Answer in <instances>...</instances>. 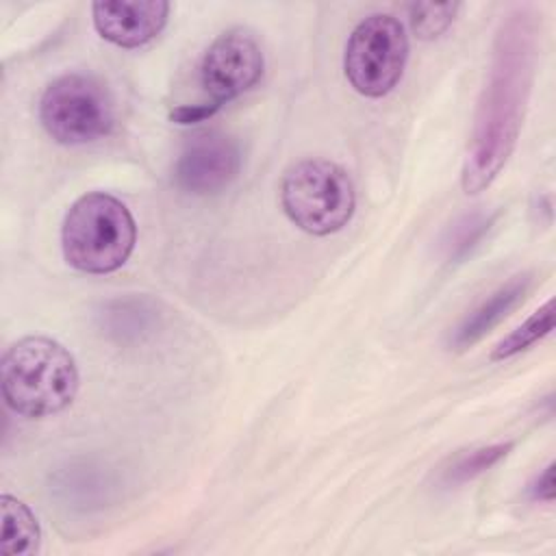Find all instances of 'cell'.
<instances>
[{"label": "cell", "instance_id": "5bb4252c", "mask_svg": "<svg viewBox=\"0 0 556 556\" xmlns=\"http://www.w3.org/2000/svg\"><path fill=\"white\" fill-rule=\"evenodd\" d=\"M552 328H554V300H547L519 328H515L506 339H502L493 348L491 361H504V358H510V356L523 352L526 348H530L532 343H536L539 339L549 334Z\"/></svg>", "mask_w": 556, "mask_h": 556}, {"label": "cell", "instance_id": "277c9868", "mask_svg": "<svg viewBox=\"0 0 556 556\" xmlns=\"http://www.w3.org/2000/svg\"><path fill=\"white\" fill-rule=\"evenodd\" d=\"M280 204L287 217L308 235H332L354 213V187L343 167L326 159H304L291 165L280 182Z\"/></svg>", "mask_w": 556, "mask_h": 556}, {"label": "cell", "instance_id": "e0dca14e", "mask_svg": "<svg viewBox=\"0 0 556 556\" xmlns=\"http://www.w3.org/2000/svg\"><path fill=\"white\" fill-rule=\"evenodd\" d=\"M219 106L213 104V102H204V104H182V106H176L169 117L178 124H191V122H200L204 117H211Z\"/></svg>", "mask_w": 556, "mask_h": 556}, {"label": "cell", "instance_id": "7a4b0ae2", "mask_svg": "<svg viewBox=\"0 0 556 556\" xmlns=\"http://www.w3.org/2000/svg\"><path fill=\"white\" fill-rule=\"evenodd\" d=\"M0 380L7 406L28 419L65 410L78 393L74 356L48 337L15 341L2 356Z\"/></svg>", "mask_w": 556, "mask_h": 556}, {"label": "cell", "instance_id": "ba28073f", "mask_svg": "<svg viewBox=\"0 0 556 556\" xmlns=\"http://www.w3.org/2000/svg\"><path fill=\"white\" fill-rule=\"evenodd\" d=\"M241 169V150L232 137L219 130L193 135L182 148L176 165V185L193 195L224 191Z\"/></svg>", "mask_w": 556, "mask_h": 556}, {"label": "cell", "instance_id": "9c48e42d", "mask_svg": "<svg viewBox=\"0 0 556 556\" xmlns=\"http://www.w3.org/2000/svg\"><path fill=\"white\" fill-rule=\"evenodd\" d=\"M169 4L163 0L93 2L91 15L98 35L119 48H139L165 26Z\"/></svg>", "mask_w": 556, "mask_h": 556}, {"label": "cell", "instance_id": "30bf717a", "mask_svg": "<svg viewBox=\"0 0 556 556\" xmlns=\"http://www.w3.org/2000/svg\"><path fill=\"white\" fill-rule=\"evenodd\" d=\"M530 285H532L530 274H521V276L510 278L504 287H500L489 300H484L473 313H469L465 317V321L454 330V334L450 339V345L454 350H467L476 341H480L502 319H506L513 308H517L523 302L526 293L530 291Z\"/></svg>", "mask_w": 556, "mask_h": 556}, {"label": "cell", "instance_id": "7c38bea8", "mask_svg": "<svg viewBox=\"0 0 556 556\" xmlns=\"http://www.w3.org/2000/svg\"><path fill=\"white\" fill-rule=\"evenodd\" d=\"M100 328L106 337L130 343L150 334L159 326V308L148 298H119L100 311Z\"/></svg>", "mask_w": 556, "mask_h": 556}, {"label": "cell", "instance_id": "52a82bcc", "mask_svg": "<svg viewBox=\"0 0 556 556\" xmlns=\"http://www.w3.org/2000/svg\"><path fill=\"white\" fill-rule=\"evenodd\" d=\"M263 65V52L254 35L243 28H230L208 46L200 65V85L211 102L222 106L254 87Z\"/></svg>", "mask_w": 556, "mask_h": 556}, {"label": "cell", "instance_id": "4fadbf2b", "mask_svg": "<svg viewBox=\"0 0 556 556\" xmlns=\"http://www.w3.org/2000/svg\"><path fill=\"white\" fill-rule=\"evenodd\" d=\"M2 513V556H33L41 543V530L30 508L13 495L0 497Z\"/></svg>", "mask_w": 556, "mask_h": 556}, {"label": "cell", "instance_id": "5b68a950", "mask_svg": "<svg viewBox=\"0 0 556 556\" xmlns=\"http://www.w3.org/2000/svg\"><path fill=\"white\" fill-rule=\"evenodd\" d=\"M39 119L56 143H91L111 132L113 100L93 76L65 74L46 87L39 100Z\"/></svg>", "mask_w": 556, "mask_h": 556}, {"label": "cell", "instance_id": "6da1fadb", "mask_svg": "<svg viewBox=\"0 0 556 556\" xmlns=\"http://www.w3.org/2000/svg\"><path fill=\"white\" fill-rule=\"evenodd\" d=\"M536 59V26L526 9L502 24L463 165L465 193L493 182L508 161L526 111Z\"/></svg>", "mask_w": 556, "mask_h": 556}, {"label": "cell", "instance_id": "ac0fdd59", "mask_svg": "<svg viewBox=\"0 0 556 556\" xmlns=\"http://www.w3.org/2000/svg\"><path fill=\"white\" fill-rule=\"evenodd\" d=\"M530 493L534 500H543V502L554 500V465H547L543 469V473L530 486Z\"/></svg>", "mask_w": 556, "mask_h": 556}, {"label": "cell", "instance_id": "8fae6325", "mask_svg": "<svg viewBox=\"0 0 556 556\" xmlns=\"http://www.w3.org/2000/svg\"><path fill=\"white\" fill-rule=\"evenodd\" d=\"M52 489L65 506L85 513L100 508L109 500L113 482L102 467L91 463H72L56 473Z\"/></svg>", "mask_w": 556, "mask_h": 556}, {"label": "cell", "instance_id": "8992f818", "mask_svg": "<svg viewBox=\"0 0 556 556\" xmlns=\"http://www.w3.org/2000/svg\"><path fill=\"white\" fill-rule=\"evenodd\" d=\"M408 56L404 26L393 15L374 13L350 35L343 70L350 85L367 98L387 96L400 80Z\"/></svg>", "mask_w": 556, "mask_h": 556}, {"label": "cell", "instance_id": "9a60e30c", "mask_svg": "<svg viewBox=\"0 0 556 556\" xmlns=\"http://www.w3.org/2000/svg\"><path fill=\"white\" fill-rule=\"evenodd\" d=\"M513 445L510 443H497V445H489V447H478L471 450L463 456H458L445 471H443V482L447 486L452 484H463L476 476H480L482 471H486L489 467H493L497 460H502L508 450Z\"/></svg>", "mask_w": 556, "mask_h": 556}, {"label": "cell", "instance_id": "2e32d148", "mask_svg": "<svg viewBox=\"0 0 556 556\" xmlns=\"http://www.w3.org/2000/svg\"><path fill=\"white\" fill-rule=\"evenodd\" d=\"M410 26L419 39H434L447 30L458 11V2H415L408 7Z\"/></svg>", "mask_w": 556, "mask_h": 556}, {"label": "cell", "instance_id": "3957f363", "mask_svg": "<svg viewBox=\"0 0 556 556\" xmlns=\"http://www.w3.org/2000/svg\"><path fill=\"white\" fill-rule=\"evenodd\" d=\"M137 226L124 202L93 191L65 213L61 248L70 267L85 274H111L132 254Z\"/></svg>", "mask_w": 556, "mask_h": 556}]
</instances>
